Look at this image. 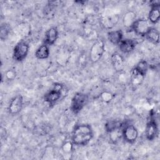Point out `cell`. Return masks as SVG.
I'll use <instances>...</instances> for the list:
<instances>
[{
  "label": "cell",
  "instance_id": "cell-5",
  "mask_svg": "<svg viewBox=\"0 0 160 160\" xmlns=\"http://www.w3.org/2000/svg\"><path fill=\"white\" fill-rule=\"evenodd\" d=\"M122 136L126 142L132 144L136 141L138 137V131L134 125L128 124L124 125L122 129Z\"/></svg>",
  "mask_w": 160,
  "mask_h": 160
},
{
  "label": "cell",
  "instance_id": "cell-10",
  "mask_svg": "<svg viewBox=\"0 0 160 160\" xmlns=\"http://www.w3.org/2000/svg\"><path fill=\"white\" fill-rule=\"evenodd\" d=\"M111 61L116 72H121L124 69V60L119 53L114 52L111 56Z\"/></svg>",
  "mask_w": 160,
  "mask_h": 160
},
{
  "label": "cell",
  "instance_id": "cell-7",
  "mask_svg": "<svg viewBox=\"0 0 160 160\" xmlns=\"http://www.w3.org/2000/svg\"><path fill=\"white\" fill-rule=\"evenodd\" d=\"M62 89V85L59 83H56L54 86V88L49 91L44 95V100L49 104H53L58 101L61 96V90Z\"/></svg>",
  "mask_w": 160,
  "mask_h": 160
},
{
  "label": "cell",
  "instance_id": "cell-25",
  "mask_svg": "<svg viewBox=\"0 0 160 160\" xmlns=\"http://www.w3.org/2000/svg\"><path fill=\"white\" fill-rule=\"evenodd\" d=\"M6 76L9 80H12L16 77V72L12 70H8L6 72Z\"/></svg>",
  "mask_w": 160,
  "mask_h": 160
},
{
  "label": "cell",
  "instance_id": "cell-20",
  "mask_svg": "<svg viewBox=\"0 0 160 160\" xmlns=\"http://www.w3.org/2000/svg\"><path fill=\"white\" fill-rule=\"evenodd\" d=\"M122 124L118 121L112 120L108 121L105 124V129L108 132H110L115 129L121 128Z\"/></svg>",
  "mask_w": 160,
  "mask_h": 160
},
{
  "label": "cell",
  "instance_id": "cell-17",
  "mask_svg": "<svg viewBox=\"0 0 160 160\" xmlns=\"http://www.w3.org/2000/svg\"><path fill=\"white\" fill-rule=\"evenodd\" d=\"M49 49L46 44L40 46L35 52V56L39 59H44L49 57Z\"/></svg>",
  "mask_w": 160,
  "mask_h": 160
},
{
  "label": "cell",
  "instance_id": "cell-6",
  "mask_svg": "<svg viewBox=\"0 0 160 160\" xmlns=\"http://www.w3.org/2000/svg\"><path fill=\"white\" fill-rule=\"evenodd\" d=\"M151 26L148 20L144 19H136L133 23L131 29L136 34L140 36H145Z\"/></svg>",
  "mask_w": 160,
  "mask_h": 160
},
{
  "label": "cell",
  "instance_id": "cell-15",
  "mask_svg": "<svg viewBox=\"0 0 160 160\" xmlns=\"http://www.w3.org/2000/svg\"><path fill=\"white\" fill-rule=\"evenodd\" d=\"M136 14L133 11H131L127 12L124 15V17L122 19L123 24H124V27H126L127 28H130L131 29L133 23L136 20Z\"/></svg>",
  "mask_w": 160,
  "mask_h": 160
},
{
  "label": "cell",
  "instance_id": "cell-3",
  "mask_svg": "<svg viewBox=\"0 0 160 160\" xmlns=\"http://www.w3.org/2000/svg\"><path fill=\"white\" fill-rule=\"evenodd\" d=\"M87 101L88 96L86 94L77 92L72 98L70 109L74 114H78L85 106Z\"/></svg>",
  "mask_w": 160,
  "mask_h": 160
},
{
  "label": "cell",
  "instance_id": "cell-21",
  "mask_svg": "<svg viewBox=\"0 0 160 160\" xmlns=\"http://www.w3.org/2000/svg\"><path fill=\"white\" fill-rule=\"evenodd\" d=\"M144 78V76H141L137 71H136L134 69L132 70L131 80V83L133 86L139 85L142 82Z\"/></svg>",
  "mask_w": 160,
  "mask_h": 160
},
{
  "label": "cell",
  "instance_id": "cell-22",
  "mask_svg": "<svg viewBox=\"0 0 160 160\" xmlns=\"http://www.w3.org/2000/svg\"><path fill=\"white\" fill-rule=\"evenodd\" d=\"M10 29V26L6 23H3L1 25L0 38L2 41H4L8 38L11 31Z\"/></svg>",
  "mask_w": 160,
  "mask_h": 160
},
{
  "label": "cell",
  "instance_id": "cell-2",
  "mask_svg": "<svg viewBox=\"0 0 160 160\" xmlns=\"http://www.w3.org/2000/svg\"><path fill=\"white\" fill-rule=\"evenodd\" d=\"M105 51L104 41L101 39H96L92 45L89 51V59L92 62H96L102 58Z\"/></svg>",
  "mask_w": 160,
  "mask_h": 160
},
{
  "label": "cell",
  "instance_id": "cell-8",
  "mask_svg": "<svg viewBox=\"0 0 160 160\" xmlns=\"http://www.w3.org/2000/svg\"><path fill=\"white\" fill-rule=\"evenodd\" d=\"M158 126L155 120V118L151 115L149 120L148 121L146 129L145 135L146 138L149 141H152L158 135Z\"/></svg>",
  "mask_w": 160,
  "mask_h": 160
},
{
  "label": "cell",
  "instance_id": "cell-12",
  "mask_svg": "<svg viewBox=\"0 0 160 160\" xmlns=\"http://www.w3.org/2000/svg\"><path fill=\"white\" fill-rule=\"evenodd\" d=\"M119 19V16L118 14H114L103 18L101 21V24L106 29H109L112 28L118 23Z\"/></svg>",
  "mask_w": 160,
  "mask_h": 160
},
{
  "label": "cell",
  "instance_id": "cell-18",
  "mask_svg": "<svg viewBox=\"0 0 160 160\" xmlns=\"http://www.w3.org/2000/svg\"><path fill=\"white\" fill-rule=\"evenodd\" d=\"M160 7H151L148 14V19L152 24L158 22L160 18Z\"/></svg>",
  "mask_w": 160,
  "mask_h": 160
},
{
  "label": "cell",
  "instance_id": "cell-9",
  "mask_svg": "<svg viewBox=\"0 0 160 160\" xmlns=\"http://www.w3.org/2000/svg\"><path fill=\"white\" fill-rule=\"evenodd\" d=\"M22 106L23 98L22 96L18 95L11 99L8 106V111L12 115L16 114L21 111Z\"/></svg>",
  "mask_w": 160,
  "mask_h": 160
},
{
  "label": "cell",
  "instance_id": "cell-4",
  "mask_svg": "<svg viewBox=\"0 0 160 160\" xmlns=\"http://www.w3.org/2000/svg\"><path fill=\"white\" fill-rule=\"evenodd\" d=\"M29 45L24 41H20L16 44L13 49L12 58L18 62L23 61L27 56L29 51Z\"/></svg>",
  "mask_w": 160,
  "mask_h": 160
},
{
  "label": "cell",
  "instance_id": "cell-23",
  "mask_svg": "<svg viewBox=\"0 0 160 160\" xmlns=\"http://www.w3.org/2000/svg\"><path fill=\"white\" fill-rule=\"evenodd\" d=\"M114 98V95L108 91H104L101 94V98L105 102H110Z\"/></svg>",
  "mask_w": 160,
  "mask_h": 160
},
{
  "label": "cell",
  "instance_id": "cell-14",
  "mask_svg": "<svg viewBox=\"0 0 160 160\" xmlns=\"http://www.w3.org/2000/svg\"><path fill=\"white\" fill-rule=\"evenodd\" d=\"M109 41L114 45H118L123 39V33L121 30L111 31L108 32Z\"/></svg>",
  "mask_w": 160,
  "mask_h": 160
},
{
  "label": "cell",
  "instance_id": "cell-13",
  "mask_svg": "<svg viewBox=\"0 0 160 160\" xmlns=\"http://www.w3.org/2000/svg\"><path fill=\"white\" fill-rule=\"evenodd\" d=\"M58 38V30L56 28L52 27L47 30L45 34V44L51 46L54 44Z\"/></svg>",
  "mask_w": 160,
  "mask_h": 160
},
{
  "label": "cell",
  "instance_id": "cell-11",
  "mask_svg": "<svg viewBox=\"0 0 160 160\" xmlns=\"http://www.w3.org/2000/svg\"><path fill=\"white\" fill-rule=\"evenodd\" d=\"M137 44V42L132 39H122L118 44L119 49L123 53H129L133 51Z\"/></svg>",
  "mask_w": 160,
  "mask_h": 160
},
{
  "label": "cell",
  "instance_id": "cell-24",
  "mask_svg": "<svg viewBox=\"0 0 160 160\" xmlns=\"http://www.w3.org/2000/svg\"><path fill=\"white\" fill-rule=\"evenodd\" d=\"M73 148V143L71 141H66L62 146V151L65 153H69L72 151Z\"/></svg>",
  "mask_w": 160,
  "mask_h": 160
},
{
  "label": "cell",
  "instance_id": "cell-16",
  "mask_svg": "<svg viewBox=\"0 0 160 160\" xmlns=\"http://www.w3.org/2000/svg\"><path fill=\"white\" fill-rule=\"evenodd\" d=\"M146 38L154 44H158L159 40V33L158 30L155 28L151 27L145 35Z\"/></svg>",
  "mask_w": 160,
  "mask_h": 160
},
{
  "label": "cell",
  "instance_id": "cell-19",
  "mask_svg": "<svg viewBox=\"0 0 160 160\" xmlns=\"http://www.w3.org/2000/svg\"><path fill=\"white\" fill-rule=\"evenodd\" d=\"M149 69V64L148 62L145 60L140 61L136 66L134 67V69L137 71L139 74H140L142 76H145Z\"/></svg>",
  "mask_w": 160,
  "mask_h": 160
},
{
  "label": "cell",
  "instance_id": "cell-1",
  "mask_svg": "<svg viewBox=\"0 0 160 160\" xmlns=\"http://www.w3.org/2000/svg\"><path fill=\"white\" fill-rule=\"evenodd\" d=\"M93 132L88 124H79L75 127L72 134V142L77 146H84L92 138Z\"/></svg>",
  "mask_w": 160,
  "mask_h": 160
}]
</instances>
